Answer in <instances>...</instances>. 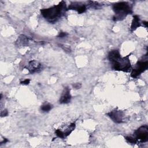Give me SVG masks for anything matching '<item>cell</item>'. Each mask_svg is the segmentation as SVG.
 I'll return each instance as SVG.
<instances>
[{
	"label": "cell",
	"instance_id": "obj_6",
	"mask_svg": "<svg viewBox=\"0 0 148 148\" xmlns=\"http://www.w3.org/2000/svg\"><path fill=\"white\" fill-rule=\"evenodd\" d=\"M106 114L113 121L116 123H121L124 121L125 113L120 110L114 109L107 113Z\"/></svg>",
	"mask_w": 148,
	"mask_h": 148
},
{
	"label": "cell",
	"instance_id": "obj_5",
	"mask_svg": "<svg viewBox=\"0 0 148 148\" xmlns=\"http://www.w3.org/2000/svg\"><path fill=\"white\" fill-rule=\"evenodd\" d=\"M148 67V62L147 60L145 61L140 60L138 61L136 64L135 68L134 69H132V72L131 73V77L133 78H135L139 76L142 73H143L147 69Z\"/></svg>",
	"mask_w": 148,
	"mask_h": 148
},
{
	"label": "cell",
	"instance_id": "obj_16",
	"mask_svg": "<svg viewBox=\"0 0 148 148\" xmlns=\"http://www.w3.org/2000/svg\"><path fill=\"white\" fill-rule=\"evenodd\" d=\"M72 87L75 89H79V88H81L82 84L79 83H74L73 84H72Z\"/></svg>",
	"mask_w": 148,
	"mask_h": 148
},
{
	"label": "cell",
	"instance_id": "obj_19",
	"mask_svg": "<svg viewBox=\"0 0 148 148\" xmlns=\"http://www.w3.org/2000/svg\"><path fill=\"white\" fill-rule=\"evenodd\" d=\"M68 34L66 33V32H61L59 33L58 35V37L59 38H64V37H65Z\"/></svg>",
	"mask_w": 148,
	"mask_h": 148
},
{
	"label": "cell",
	"instance_id": "obj_1",
	"mask_svg": "<svg viewBox=\"0 0 148 148\" xmlns=\"http://www.w3.org/2000/svg\"><path fill=\"white\" fill-rule=\"evenodd\" d=\"M66 9V5L64 1L60 2L58 5L47 9L40 10L41 14L49 23H55L63 15Z\"/></svg>",
	"mask_w": 148,
	"mask_h": 148
},
{
	"label": "cell",
	"instance_id": "obj_2",
	"mask_svg": "<svg viewBox=\"0 0 148 148\" xmlns=\"http://www.w3.org/2000/svg\"><path fill=\"white\" fill-rule=\"evenodd\" d=\"M112 8L114 12V21H119L124 19L128 14L132 13V6L127 2H119L113 5Z\"/></svg>",
	"mask_w": 148,
	"mask_h": 148
},
{
	"label": "cell",
	"instance_id": "obj_3",
	"mask_svg": "<svg viewBox=\"0 0 148 148\" xmlns=\"http://www.w3.org/2000/svg\"><path fill=\"white\" fill-rule=\"evenodd\" d=\"M129 56L130 55L125 57H121L120 56L115 60L110 62L112 64V68L115 71L125 72H130L132 70V67L129 59Z\"/></svg>",
	"mask_w": 148,
	"mask_h": 148
},
{
	"label": "cell",
	"instance_id": "obj_4",
	"mask_svg": "<svg viewBox=\"0 0 148 148\" xmlns=\"http://www.w3.org/2000/svg\"><path fill=\"white\" fill-rule=\"evenodd\" d=\"M134 138L137 142H146L148 140V127L147 125H142L135 131Z\"/></svg>",
	"mask_w": 148,
	"mask_h": 148
},
{
	"label": "cell",
	"instance_id": "obj_14",
	"mask_svg": "<svg viewBox=\"0 0 148 148\" xmlns=\"http://www.w3.org/2000/svg\"><path fill=\"white\" fill-rule=\"evenodd\" d=\"M125 138V140H126L128 142H129V143H132V144L136 143V142L135 139L134 138L132 137V136H126Z\"/></svg>",
	"mask_w": 148,
	"mask_h": 148
},
{
	"label": "cell",
	"instance_id": "obj_17",
	"mask_svg": "<svg viewBox=\"0 0 148 148\" xmlns=\"http://www.w3.org/2000/svg\"><path fill=\"white\" fill-rule=\"evenodd\" d=\"M29 82H30V79H26L20 82V84H23V85H27V84H28L29 83Z\"/></svg>",
	"mask_w": 148,
	"mask_h": 148
},
{
	"label": "cell",
	"instance_id": "obj_12",
	"mask_svg": "<svg viewBox=\"0 0 148 148\" xmlns=\"http://www.w3.org/2000/svg\"><path fill=\"white\" fill-rule=\"evenodd\" d=\"M28 39L27 36H24V35H20L17 40L16 41V43L18 44V46H27L28 43Z\"/></svg>",
	"mask_w": 148,
	"mask_h": 148
},
{
	"label": "cell",
	"instance_id": "obj_9",
	"mask_svg": "<svg viewBox=\"0 0 148 148\" xmlns=\"http://www.w3.org/2000/svg\"><path fill=\"white\" fill-rule=\"evenodd\" d=\"M71 95L70 94V89L68 87H65L62 91L60 99V103L62 104L68 103L71 101Z\"/></svg>",
	"mask_w": 148,
	"mask_h": 148
},
{
	"label": "cell",
	"instance_id": "obj_20",
	"mask_svg": "<svg viewBox=\"0 0 148 148\" xmlns=\"http://www.w3.org/2000/svg\"><path fill=\"white\" fill-rule=\"evenodd\" d=\"M8 141V140L7 139H3V141H2V142H1V144H3V143H6Z\"/></svg>",
	"mask_w": 148,
	"mask_h": 148
},
{
	"label": "cell",
	"instance_id": "obj_18",
	"mask_svg": "<svg viewBox=\"0 0 148 148\" xmlns=\"http://www.w3.org/2000/svg\"><path fill=\"white\" fill-rule=\"evenodd\" d=\"M8 114V112L6 109H5L3 110V111L1 112V117H5V116H7Z\"/></svg>",
	"mask_w": 148,
	"mask_h": 148
},
{
	"label": "cell",
	"instance_id": "obj_10",
	"mask_svg": "<svg viewBox=\"0 0 148 148\" xmlns=\"http://www.w3.org/2000/svg\"><path fill=\"white\" fill-rule=\"evenodd\" d=\"M68 9L75 10L78 12V13L81 14L86 11L87 8L84 4H82L79 2H73L69 6Z\"/></svg>",
	"mask_w": 148,
	"mask_h": 148
},
{
	"label": "cell",
	"instance_id": "obj_15",
	"mask_svg": "<svg viewBox=\"0 0 148 148\" xmlns=\"http://www.w3.org/2000/svg\"><path fill=\"white\" fill-rule=\"evenodd\" d=\"M60 47H62V49L67 52V53H71V49H70V47L68 46H65V45H60Z\"/></svg>",
	"mask_w": 148,
	"mask_h": 148
},
{
	"label": "cell",
	"instance_id": "obj_8",
	"mask_svg": "<svg viewBox=\"0 0 148 148\" xmlns=\"http://www.w3.org/2000/svg\"><path fill=\"white\" fill-rule=\"evenodd\" d=\"M30 73H38L42 70V65L35 60L29 61L28 64L24 67Z\"/></svg>",
	"mask_w": 148,
	"mask_h": 148
},
{
	"label": "cell",
	"instance_id": "obj_13",
	"mask_svg": "<svg viewBox=\"0 0 148 148\" xmlns=\"http://www.w3.org/2000/svg\"><path fill=\"white\" fill-rule=\"evenodd\" d=\"M53 108V105L49 103H43L40 106V109L42 112H48Z\"/></svg>",
	"mask_w": 148,
	"mask_h": 148
},
{
	"label": "cell",
	"instance_id": "obj_7",
	"mask_svg": "<svg viewBox=\"0 0 148 148\" xmlns=\"http://www.w3.org/2000/svg\"><path fill=\"white\" fill-rule=\"evenodd\" d=\"M75 124L74 123H71L68 126L63 127L62 128L57 129L55 131L56 135L60 138H65L68 136L75 129Z\"/></svg>",
	"mask_w": 148,
	"mask_h": 148
},
{
	"label": "cell",
	"instance_id": "obj_11",
	"mask_svg": "<svg viewBox=\"0 0 148 148\" xmlns=\"http://www.w3.org/2000/svg\"><path fill=\"white\" fill-rule=\"evenodd\" d=\"M140 25V19L138 16L135 15L133 17V20L132 21V24L131 25V31H133L135 30L138 27H139Z\"/></svg>",
	"mask_w": 148,
	"mask_h": 148
}]
</instances>
